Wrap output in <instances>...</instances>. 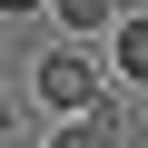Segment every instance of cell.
I'll use <instances>...</instances> for the list:
<instances>
[{"instance_id": "1", "label": "cell", "mask_w": 148, "mask_h": 148, "mask_svg": "<svg viewBox=\"0 0 148 148\" xmlns=\"http://www.w3.org/2000/svg\"><path fill=\"white\" fill-rule=\"evenodd\" d=\"M40 99H49L59 119L99 109V59H79V49H49V59H40Z\"/></svg>"}, {"instance_id": "2", "label": "cell", "mask_w": 148, "mask_h": 148, "mask_svg": "<svg viewBox=\"0 0 148 148\" xmlns=\"http://www.w3.org/2000/svg\"><path fill=\"white\" fill-rule=\"evenodd\" d=\"M49 148H128V119L99 99V109H79V119H59V138Z\"/></svg>"}, {"instance_id": "3", "label": "cell", "mask_w": 148, "mask_h": 148, "mask_svg": "<svg viewBox=\"0 0 148 148\" xmlns=\"http://www.w3.org/2000/svg\"><path fill=\"white\" fill-rule=\"evenodd\" d=\"M109 59H119V79H128V89H148V10H128V20L109 30Z\"/></svg>"}, {"instance_id": "4", "label": "cell", "mask_w": 148, "mask_h": 148, "mask_svg": "<svg viewBox=\"0 0 148 148\" xmlns=\"http://www.w3.org/2000/svg\"><path fill=\"white\" fill-rule=\"evenodd\" d=\"M49 10H59L69 30L89 40V30H119V20H128V0H49Z\"/></svg>"}, {"instance_id": "5", "label": "cell", "mask_w": 148, "mask_h": 148, "mask_svg": "<svg viewBox=\"0 0 148 148\" xmlns=\"http://www.w3.org/2000/svg\"><path fill=\"white\" fill-rule=\"evenodd\" d=\"M20 10H49V0H0V20H20Z\"/></svg>"}, {"instance_id": "6", "label": "cell", "mask_w": 148, "mask_h": 148, "mask_svg": "<svg viewBox=\"0 0 148 148\" xmlns=\"http://www.w3.org/2000/svg\"><path fill=\"white\" fill-rule=\"evenodd\" d=\"M0 148H10V99H0Z\"/></svg>"}]
</instances>
